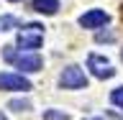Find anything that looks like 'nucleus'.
Listing matches in <instances>:
<instances>
[{
  "label": "nucleus",
  "mask_w": 123,
  "mask_h": 120,
  "mask_svg": "<svg viewBox=\"0 0 123 120\" xmlns=\"http://www.w3.org/2000/svg\"><path fill=\"white\" fill-rule=\"evenodd\" d=\"M3 59H5L8 64H13L15 69L26 72V74L41 72V67H44V61H41V56H38L36 51H15L13 46H5V49H3Z\"/></svg>",
  "instance_id": "nucleus-1"
},
{
  "label": "nucleus",
  "mask_w": 123,
  "mask_h": 120,
  "mask_svg": "<svg viewBox=\"0 0 123 120\" xmlns=\"http://www.w3.org/2000/svg\"><path fill=\"white\" fill-rule=\"evenodd\" d=\"M41 44H44V26L28 23V26H23V28L18 31V46H21V49L36 51Z\"/></svg>",
  "instance_id": "nucleus-2"
},
{
  "label": "nucleus",
  "mask_w": 123,
  "mask_h": 120,
  "mask_svg": "<svg viewBox=\"0 0 123 120\" xmlns=\"http://www.w3.org/2000/svg\"><path fill=\"white\" fill-rule=\"evenodd\" d=\"M59 84L64 90H82V87H87V77H85V72L80 67L72 64V67H67L59 74Z\"/></svg>",
  "instance_id": "nucleus-3"
},
{
  "label": "nucleus",
  "mask_w": 123,
  "mask_h": 120,
  "mask_svg": "<svg viewBox=\"0 0 123 120\" xmlns=\"http://www.w3.org/2000/svg\"><path fill=\"white\" fill-rule=\"evenodd\" d=\"M87 69L92 72V77H98V79H110L115 74L113 64L105 59V56H100V54H90L87 56Z\"/></svg>",
  "instance_id": "nucleus-4"
},
{
  "label": "nucleus",
  "mask_w": 123,
  "mask_h": 120,
  "mask_svg": "<svg viewBox=\"0 0 123 120\" xmlns=\"http://www.w3.org/2000/svg\"><path fill=\"white\" fill-rule=\"evenodd\" d=\"M0 90H8V92H28L31 90V82L23 74L0 72Z\"/></svg>",
  "instance_id": "nucleus-5"
},
{
  "label": "nucleus",
  "mask_w": 123,
  "mask_h": 120,
  "mask_svg": "<svg viewBox=\"0 0 123 120\" xmlns=\"http://www.w3.org/2000/svg\"><path fill=\"white\" fill-rule=\"evenodd\" d=\"M108 21H110V15L105 10H87V13L80 15V26L82 28H103Z\"/></svg>",
  "instance_id": "nucleus-6"
},
{
  "label": "nucleus",
  "mask_w": 123,
  "mask_h": 120,
  "mask_svg": "<svg viewBox=\"0 0 123 120\" xmlns=\"http://www.w3.org/2000/svg\"><path fill=\"white\" fill-rule=\"evenodd\" d=\"M33 10L44 15H54L59 10V0H33Z\"/></svg>",
  "instance_id": "nucleus-7"
},
{
  "label": "nucleus",
  "mask_w": 123,
  "mask_h": 120,
  "mask_svg": "<svg viewBox=\"0 0 123 120\" xmlns=\"http://www.w3.org/2000/svg\"><path fill=\"white\" fill-rule=\"evenodd\" d=\"M8 107H10L13 113H26V110H31V100L15 97V100H10V102H8Z\"/></svg>",
  "instance_id": "nucleus-8"
},
{
  "label": "nucleus",
  "mask_w": 123,
  "mask_h": 120,
  "mask_svg": "<svg viewBox=\"0 0 123 120\" xmlns=\"http://www.w3.org/2000/svg\"><path fill=\"white\" fill-rule=\"evenodd\" d=\"M18 28V18L13 15H0V31H13Z\"/></svg>",
  "instance_id": "nucleus-9"
},
{
  "label": "nucleus",
  "mask_w": 123,
  "mask_h": 120,
  "mask_svg": "<svg viewBox=\"0 0 123 120\" xmlns=\"http://www.w3.org/2000/svg\"><path fill=\"white\" fill-rule=\"evenodd\" d=\"M110 102H113L115 107H121V110H123V87H115V90L110 92Z\"/></svg>",
  "instance_id": "nucleus-10"
},
{
  "label": "nucleus",
  "mask_w": 123,
  "mask_h": 120,
  "mask_svg": "<svg viewBox=\"0 0 123 120\" xmlns=\"http://www.w3.org/2000/svg\"><path fill=\"white\" fill-rule=\"evenodd\" d=\"M44 120H69V115L59 110H44Z\"/></svg>",
  "instance_id": "nucleus-11"
},
{
  "label": "nucleus",
  "mask_w": 123,
  "mask_h": 120,
  "mask_svg": "<svg viewBox=\"0 0 123 120\" xmlns=\"http://www.w3.org/2000/svg\"><path fill=\"white\" fill-rule=\"evenodd\" d=\"M95 41H98V44H103V41H115V33L113 31H98V33H95Z\"/></svg>",
  "instance_id": "nucleus-12"
},
{
  "label": "nucleus",
  "mask_w": 123,
  "mask_h": 120,
  "mask_svg": "<svg viewBox=\"0 0 123 120\" xmlns=\"http://www.w3.org/2000/svg\"><path fill=\"white\" fill-rule=\"evenodd\" d=\"M0 120H8V118H5V115H3V113H0Z\"/></svg>",
  "instance_id": "nucleus-13"
},
{
  "label": "nucleus",
  "mask_w": 123,
  "mask_h": 120,
  "mask_svg": "<svg viewBox=\"0 0 123 120\" xmlns=\"http://www.w3.org/2000/svg\"><path fill=\"white\" fill-rule=\"evenodd\" d=\"M87 120H103V118H87Z\"/></svg>",
  "instance_id": "nucleus-14"
},
{
  "label": "nucleus",
  "mask_w": 123,
  "mask_h": 120,
  "mask_svg": "<svg viewBox=\"0 0 123 120\" xmlns=\"http://www.w3.org/2000/svg\"><path fill=\"white\" fill-rule=\"evenodd\" d=\"M10 3H15V0H10Z\"/></svg>",
  "instance_id": "nucleus-15"
},
{
  "label": "nucleus",
  "mask_w": 123,
  "mask_h": 120,
  "mask_svg": "<svg viewBox=\"0 0 123 120\" xmlns=\"http://www.w3.org/2000/svg\"><path fill=\"white\" fill-rule=\"evenodd\" d=\"M121 56H123V54H121Z\"/></svg>",
  "instance_id": "nucleus-16"
}]
</instances>
